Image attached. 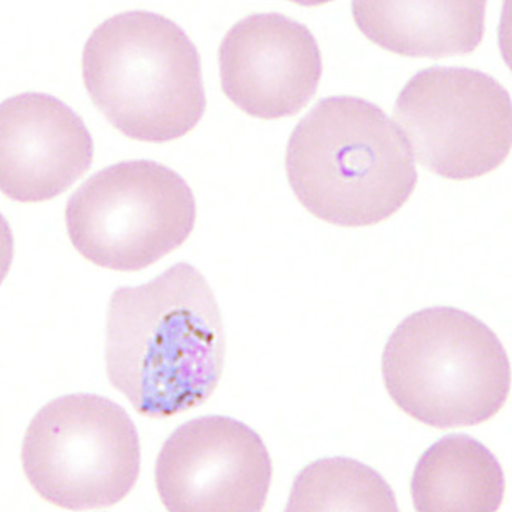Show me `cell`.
I'll use <instances>...</instances> for the list:
<instances>
[{
    "label": "cell",
    "instance_id": "obj_1",
    "mask_svg": "<svg viewBox=\"0 0 512 512\" xmlns=\"http://www.w3.org/2000/svg\"><path fill=\"white\" fill-rule=\"evenodd\" d=\"M226 359V332L204 275L176 263L139 287L113 292L106 373L144 417L168 419L207 402Z\"/></svg>",
    "mask_w": 512,
    "mask_h": 512
},
{
    "label": "cell",
    "instance_id": "obj_2",
    "mask_svg": "<svg viewBox=\"0 0 512 512\" xmlns=\"http://www.w3.org/2000/svg\"><path fill=\"white\" fill-rule=\"evenodd\" d=\"M286 171L304 209L340 227L390 219L419 181L400 128L379 106L355 96L321 99L297 123Z\"/></svg>",
    "mask_w": 512,
    "mask_h": 512
},
{
    "label": "cell",
    "instance_id": "obj_3",
    "mask_svg": "<svg viewBox=\"0 0 512 512\" xmlns=\"http://www.w3.org/2000/svg\"><path fill=\"white\" fill-rule=\"evenodd\" d=\"M82 79L106 120L140 142L181 139L207 108L197 47L156 12H122L99 24L82 52Z\"/></svg>",
    "mask_w": 512,
    "mask_h": 512
},
{
    "label": "cell",
    "instance_id": "obj_4",
    "mask_svg": "<svg viewBox=\"0 0 512 512\" xmlns=\"http://www.w3.org/2000/svg\"><path fill=\"white\" fill-rule=\"evenodd\" d=\"M383 379L396 407L436 429L472 427L501 412L511 362L489 326L436 306L396 326L383 352Z\"/></svg>",
    "mask_w": 512,
    "mask_h": 512
},
{
    "label": "cell",
    "instance_id": "obj_5",
    "mask_svg": "<svg viewBox=\"0 0 512 512\" xmlns=\"http://www.w3.org/2000/svg\"><path fill=\"white\" fill-rule=\"evenodd\" d=\"M195 221L187 181L144 159L101 169L65 207L70 243L88 262L117 272H139L178 250Z\"/></svg>",
    "mask_w": 512,
    "mask_h": 512
},
{
    "label": "cell",
    "instance_id": "obj_6",
    "mask_svg": "<svg viewBox=\"0 0 512 512\" xmlns=\"http://www.w3.org/2000/svg\"><path fill=\"white\" fill-rule=\"evenodd\" d=\"M21 458L41 499L69 511L103 509L137 483L139 432L125 408L105 396H60L31 420Z\"/></svg>",
    "mask_w": 512,
    "mask_h": 512
},
{
    "label": "cell",
    "instance_id": "obj_7",
    "mask_svg": "<svg viewBox=\"0 0 512 512\" xmlns=\"http://www.w3.org/2000/svg\"><path fill=\"white\" fill-rule=\"evenodd\" d=\"M395 120L415 161L448 180L489 175L511 152V94L480 70H420L398 94Z\"/></svg>",
    "mask_w": 512,
    "mask_h": 512
},
{
    "label": "cell",
    "instance_id": "obj_8",
    "mask_svg": "<svg viewBox=\"0 0 512 512\" xmlns=\"http://www.w3.org/2000/svg\"><path fill=\"white\" fill-rule=\"evenodd\" d=\"M270 483L272 460L262 437L222 415L178 427L156 461V487L171 512H260Z\"/></svg>",
    "mask_w": 512,
    "mask_h": 512
},
{
    "label": "cell",
    "instance_id": "obj_9",
    "mask_svg": "<svg viewBox=\"0 0 512 512\" xmlns=\"http://www.w3.org/2000/svg\"><path fill=\"white\" fill-rule=\"evenodd\" d=\"M219 67L229 101L262 120L294 117L315 96L323 74L315 35L279 12L234 24L219 48Z\"/></svg>",
    "mask_w": 512,
    "mask_h": 512
},
{
    "label": "cell",
    "instance_id": "obj_10",
    "mask_svg": "<svg viewBox=\"0 0 512 512\" xmlns=\"http://www.w3.org/2000/svg\"><path fill=\"white\" fill-rule=\"evenodd\" d=\"M93 156V135L64 101L43 93L2 101L0 187L14 202L59 197L88 173Z\"/></svg>",
    "mask_w": 512,
    "mask_h": 512
},
{
    "label": "cell",
    "instance_id": "obj_11",
    "mask_svg": "<svg viewBox=\"0 0 512 512\" xmlns=\"http://www.w3.org/2000/svg\"><path fill=\"white\" fill-rule=\"evenodd\" d=\"M485 2H352L366 38L403 57L444 59L475 52L485 35Z\"/></svg>",
    "mask_w": 512,
    "mask_h": 512
},
{
    "label": "cell",
    "instance_id": "obj_12",
    "mask_svg": "<svg viewBox=\"0 0 512 512\" xmlns=\"http://www.w3.org/2000/svg\"><path fill=\"white\" fill-rule=\"evenodd\" d=\"M504 489L501 463L465 434L439 439L420 456L412 477V499L420 512L499 511Z\"/></svg>",
    "mask_w": 512,
    "mask_h": 512
},
{
    "label": "cell",
    "instance_id": "obj_13",
    "mask_svg": "<svg viewBox=\"0 0 512 512\" xmlns=\"http://www.w3.org/2000/svg\"><path fill=\"white\" fill-rule=\"evenodd\" d=\"M289 512H396L390 483L371 466L349 458H328L306 466L292 485Z\"/></svg>",
    "mask_w": 512,
    "mask_h": 512
}]
</instances>
